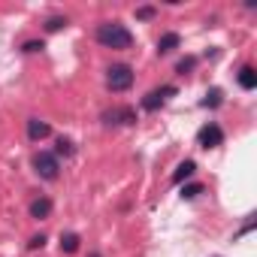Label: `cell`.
<instances>
[{"label": "cell", "instance_id": "cell-1", "mask_svg": "<svg viewBox=\"0 0 257 257\" xmlns=\"http://www.w3.org/2000/svg\"><path fill=\"white\" fill-rule=\"evenodd\" d=\"M97 43L106 46V49H131L134 46V34L124 25H118V22H106V25L97 28Z\"/></svg>", "mask_w": 257, "mask_h": 257}, {"label": "cell", "instance_id": "cell-2", "mask_svg": "<svg viewBox=\"0 0 257 257\" xmlns=\"http://www.w3.org/2000/svg\"><path fill=\"white\" fill-rule=\"evenodd\" d=\"M106 85H109V91H127V88L134 85V70L127 67V64H115V67H109Z\"/></svg>", "mask_w": 257, "mask_h": 257}, {"label": "cell", "instance_id": "cell-3", "mask_svg": "<svg viewBox=\"0 0 257 257\" xmlns=\"http://www.w3.org/2000/svg\"><path fill=\"white\" fill-rule=\"evenodd\" d=\"M34 170H37L43 179L52 182V179H58V170H61V167H58V158H55L52 152H37V155H34Z\"/></svg>", "mask_w": 257, "mask_h": 257}, {"label": "cell", "instance_id": "cell-4", "mask_svg": "<svg viewBox=\"0 0 257 257\" xmlns=\"http://www.w3.org/2000/svg\"><path fill=\"white\" fill-rule=\"evenodd\" d=\"M197 143H200L203 149H218V146L224 143V131H221L218 124H206L203 131L197 134Z\"/></svg>", "mask_w": 257, "mask_h": 257}, {"label": "cell", "instance_id": "cell-5", "mask_svg": "<svg viewBox=\"0 0 257 257\" xmlns=\"http://www.w3.org/2000/svg\"><path fill=\"white\" fill-rule=\"evenodd\" d=\"M170 94H176V88H173V85H167V88H158V91H149V94L143 97V109H149V112L161 109V106H164V100H167Z\"/></svg>", "mask_w": 257, "mask_h": 257}, {"label": "cell", "instance_id": "cell-6", "mask_svg": "<svg viewBox=\"0 0 257 257\" xmlns=\"http://www.w3.org/2000/svg\"><path fill=\"white\" fill-rule=\"evenodd\" d=\"M103 121L106 124H134L137 121V112L134 109H109V112H103Z\"/></svg>", "mask_w": 257, "mask_h": 257}, {"label": "cell", "instance_id": "cell-7", "mask_svg": "<svg viewBox=\"0 0 257 257\" xmlns=\"http://www.w3.org/2000/svg\"><path fill=\"white\" fill-rule=\"evenodd\" d=\"M52 134V127L46 124V121H40V118H31L28 121V137L34 140V143H40V140H46Z\"/></svg>", "mask_w": 257, "mask_h": 257}, {"label": "cell", "instance_id": "cell-8", "mask_svg": "<svg viewBox=\"0 0 257 257\" xmlns=\"http://www.w3.org/2000/svg\"><path fill=\"white\" fill-rule=\"evenodd\" d=\"M179 34H164L161 40H158V55H170L173 49H179Z\"/></svg>", "mask_w": 257, "mask_h": 257}, {"label": "cell", "instance_id": "cell-9", "mask_svg": "<svg viewBox=\"0 0 257 257\" xmlns=\"http://www.w3.org/2000/svg\"><path fill=\"white\" fill-rule=\"evenodd\" d=\"M49 212H52V200H46V197H40V200H34L31 203V218H49Z\"/></svg>", "mask_w": 257, "mask_h": 257}, {"label": "cell", "instance_id": "cell-10", "mask_svg": "<svg viewBox=\"0 0 257 257\" xmlns=\"http://www.w3.org/2000/svg\"><path fill=\"white\" fill-rule=\"evenodd\" d=\"M239 85H242L245 91H254V88H257V73H254V67H242V70H239Z\"/></svg>", "mask_w": 257, "mask_h": 257}, {"label": "cell", "instance_id": "cell-11", "mask_svg": "<svg viewBox=\"0 0 257 257\" xmlns=\"http://www.w3.org/2000/svg\"><path fill=\"white\" fill-rule=\"evenodd\" d=\"M194 173H197V164H194V161H185V164H179V167H176V173H173V182L179 185V182L191 179Z\"/></svg>", "mask_w": 257, "mask_h": 257}, {"label": "cell", "instance_id": "cell-12", "mask_svg": "<svg viewBox=\"0 0 257 257\" xmlns=\"http://www.w3.org/2000/svg\"><path fill=\"white\" fill-rule=\"evenodd\" d=\"M76 248H79V236H76V233H64V236H61V251L73 254Z\"/></svg>", "mask_w": 257, "mask_h": 257}, {"label": "cell", "instance_id": "cell-13", "mask_svg": "<svg viewBox=\"0 0 257 257\" xmlns=\"http://www.w3.org/2000/svg\"><path fill=\"white\" fill-rule=\"evenodd\" d=\"M203 106H206V109H218V106H221V91H218V88H212V91L206 94Z\"/></svg>", "mask_w": 257, "mask_h": 257}, {"label": "cell", "instance_id": "cell-14", "mask_svg": "<svg viewBox=\"0 0 257 257\" xmlns=\"http://www.w3.org/2000/svg\"><path fill=\"white\" fill-rule=\"evenodd\" d=\"M200 194H203V185H200V182L182 188V200H194V197H200Z\"/></svg>", "mask_w": 257, "mask_h": 257}, {"label": "cell", "instance_id": "cell-15", "mask_svg": "<svg viewBox=\"0 0 257 257\" xmlns=\"http://www.w3.org/2000/svg\"><path fill=\"white\" fill-rule=\"evenodd\" d=\"M58 155H64V158H70L73 155V143L70 140H58V149H55V158Z\"/></svg>", "mask_w": 257, "mask_h": 257}, {"label": "cell", "instance_id": "cell-16", "mask_svg": "<svg viewBox=\"0 0 257 257\" xmlns=\"http://www.w3.org/2000/svg\"><path fill=\"white\" fill-rule=\"evenodd\" d=\"M61 28H67V19H58V16H55V19H49V22H46V31H52V34H55V31H61Z\"/></svg>", "mask_w": 257, "mask_h": 257}, {"label": "cell", "instance_id": "cell-17", "mask_svg": "<svg viewBox=\"0 0 257 257\" xmlns=\"http://www.w3.org/2000/svg\"><path fill=\"white\" fill-rule=\"evenodd\" d=\"M194 64H197L194 58H185V61L179 64V73H182V76H185V73H191V70H194Z\"/></svg>", "mask_w": 257, "mask_h": 257}, {"label": "cell", "instance_id": "cell-18", "mask_svg": "<svg viewBox=\"0 0 257 257\" xmlns=\"http://www.w3.org/2000/svg\"><path fill=\"white\" fill-rule=\"evenodd\" d=\"M155 16V7H143V10H137V19H152Z\"/></svg>", "mask_w": 257, "mask_h": 257}, {"label": "cell", "instance_id": "cell-19", "mask_svg": "<svg viewBox=\"0 0 257 257\" xmlns=\"http://www.w3.org/2000/svg\"><path fill=\"white\" fill-rule=\"evenodd\" d=\"M40 49H46V46H43V43H37V40L25 43V52H40Z\"/></svg>", "mask_w": 257, "mask_h": 257}, {"label": "cell", "instance_id": "cell-20", "mask_svg": "<svg viewBox=\"0 0 257 257\" xmlns=\"http://www.w3.org/2000/svg\"><path fill=\"white\" fill-rule=\"evenodd\" d=\"M43 242H46L43 236H34V239H31V248H43Z\"/></svg>", "mask_w": 257, "mask_h": 257}, {"label": "cell", "instance_id": "cell-21", "mask_svg": "<svg viewBox=\"0 0 257 257\" xmlns=\"http://www.w3.org/2000/svg\"><path fill=\"white\" fill-rule=\"evenodd\" d=\"M91 257H100V254H91Z\"/></svg>", "mask_w": 257, "mask_h": 257}]
</instances>
